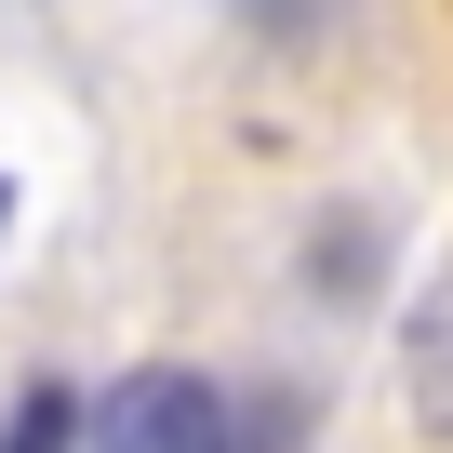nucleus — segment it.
Masks as SVG:
<instances>
[{"instance_id": "nucleus-1", "label": "nucleus", "mask_w": 453, "mask_h": 453, "mask_svg": "<svg viewBox=\"0 0 453 453\" xmlns=\"http://www.w3.org/2000/svg\"><path fill=\"white\" fill-rule=\"evenodd\" d=\"M81 440H94V453H241V400H226L213 373L147 360V373H120V387L81 413Z\"/></svg>"}, {"instance_id": "nucleus-2", "label": "nucleus", "mask_w": 453, "mask_h": 453, "mask_svg": "<svg viewBox=\"0 0 453 453\" xmlns=\"http://www.w3.org/2000/svg\"><path fill=\"white\" fill-rule=\"evenodd\" d=\"M400 387H413V426L453 453V267L413 294V320H400Z\"/></svg>"}, {"instance_id": "nucleus-3", "label": "nucleus", "mask_w": 453, "mask_h": 453, "mask_svg": "<svg viewBox=\"0 0 453 453\" xmlns=\"http://www.w3.org/2000/svg\"><path fill=\"white\" fill-rule=\"evenodd\" d=\"M0 453H81V387H27L14 426H0Z\"/></svg>"}, {"instance_id": "nucleus-4", "label": "nucleus", "mask_w": 453, "mask_h": 453, "mask_svg": "<svg viewBox=\"0 0 453 453\" xmlns=\"http://www.w3.org/2000/svg\"><path fill=\"white\" fill-rule=\"evenodd\" d=\"M0 226H14V187H0Z\"/></svg>"}, {"instance_id": "nucleus-5", "label": "nucleus", "mask_w": 453, "mask_h": 453, "mask_svg": "<svg viewBox=\"0 0 453 453\" xmlns=\"http://www.w3.org/2000/svg\"><path fill=\"white\" fill-rule=\"evenodd\" d=\"M241 14H280V0H241Z\"/></svg>"}]
</instances>
